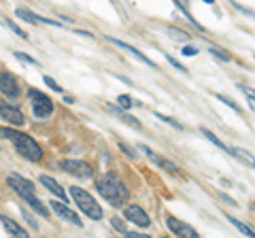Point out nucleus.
<instances>
[{"label":"nucleus","instance_id":"0eeeda50","mask_svg":"<svg viewBox=\"0 0 255 238\" xmlns=\"http://www.w3.org/2000/svg\"><path fill=\"white\" fill-rule=\"evenodd\" d=\"M138 149H141V151H145V155H147V157H149V160L153 162V164H157V166H160V168H164V170H166V173L174 174V176H179V174H181V170L177 168V164H172L170 160H166V157H162L160 153H155V151H151L149 147H145V145H138Z\"/></svg>","mask_w":255,"mask_h":238},{"label":"nucleus","instance_id":"7ed1b4c3","mask_svg":"<svg viewBox=\"0 0 255 238\" xmlns=\"http://www.w3.org/2000/svg\"><path fill=\"white\" fill-rule=\"evenodd\" d=\"M9 185L15 189L20 196L26 200V202L32 206V209L39 213V215H42V217H49V211H47V206L41 202L39 198L34 196V185L30 183L28 179H21V176H17V174H13V176H9Z\"/></svg>","mask_w":255,"mask_h":238},{"label":"nucleus","instance_id":"e433bc0d","mask_svg":"<svg viewBox=\"0 0 255 238\" xmlns=\"http://www.w3.org/2000/svg\"><path fill=\"white\" fill-rule=\"evenodd\" d=\"M249 107H251V111L255 113V96H249Z\"/></svg>","mask_w":255,"mask_h":238},{"label":"nucleus","instance_id":"4be33fe9","mask_svg":"<svg viewBox=\"0 0 255 238\" xmlns=\"http://www.w3.org/2000/svg\"><path fill=\"white\" fill-rule=\"evenodd\" d=\"M209 53H211V56H215L217 60H221V62H230V60H232V56H230L228 51H223L221 47H217V45H211Z\"/></svg>","mask_w":255,"mask_h":238},{"label":"nucleus","instance_id":"20e7f679","mask_svg":"<svg viewBox=\"0 0 255 238\" xmlns=\"http://www.w3.org/2000/svg\"><path fill=\"white\" fill-rule=\"evenodd\" d=\"M70 196H72V200H75L77 202V206L79 209H81L85 215H87L89 219H94V221H98V219H102V215H105V213H102V206L96 202V200L89 196L87 192H85V189H81V187H70Z\"/></svg>","mask_w":255,"mask_h":238},{"label":"nucleus","instance_id":"6ab92c4d","mask_svg":"<svg viewBox=\"0 0 255 238\" xmlns=\"http://www.w3.org/2000/svg\"><path fill=\"white\" fill-rule=\"evenodd\" d=\"M168 36L174 41H179V43H190V34L181 28H168Z\"/></svg>","mask_w":255,"mask_h":238},{"label":"nucleus","instance_id":"9d476101","mask_svg":"<svg viewBox=\"0 0 255 238\" xmlns=\"http://www.w3.org/2000/svg\"><path fill=\"white\" fill-rule=\"evenodd\" d=\"M166 225H168V230L172 232V234H177V236H183V238H196L198 236L196 228H191L190 223L179 221L177 217H168L166 219Z\"/></svg>","mask_w":255,"mask_h":238},{"label":"nucleus","instance_id":"bb28decb","mask_svg":"<svg viewBox=\"0 0 255 238\" xmlns=\"http://www.w3.org/2000/svg\"><path fill=\"white\" fill-rule=\"evenodd\" d=\"M119 149L121 151H124V153L128 155V157H130V160H136V151H132V147H130V145H126V143H119Z\"/></svg>","mask_w":255,"mask_h":238},{"label":"nucleus","instance_id":"dca6fc26","mask_svg":"<svg viewBox=\"0 0 255 238\" xmlns=\"http://www.w3.org/2000/svg\"><path fill=\"white\" fill-rule=\"evenodd\" d=\"M228 153H232L234 157H238V160L242 164H247L249 168H255V155L251 153V151L240 149V147H228Z\"/></svg>","mask_w":255,"mask_h":238},{"label":"nucleus","instance_id":"c9c22d12","mask_svg":"<svg viewBox=\"0 0 255 238\" xmlns=\"http://www.w3.org/2000/svg\"><path fill=\"white\" fill-rule=\"evenodd\" d=\"M219 198L223 200V202H228L230 206H238V202H236V200H232L230 196H226V194H219Z\"/></svg>","mask_w":255,"mask_h":238},{"label":"nucleus","instance_id":"423d86ee","mask_svg":"<svg viewBox=\"0 0 255 238\" xmlns=\"http://www.w3.org/2000/svg\"><path fill=\"white\" fill-rule=\"evenodd\" d=\"M60 168H62L64 173H68V174L79 176V179H89V176H94V168L89 166V164H85V162L64 160V162H60Z\"/></svg>","mask_w":255,"mask_h":238},{"label":"nucleus","instance_id":"aec40b11","mask_svg":"<svg viewBox=\"0 0 255 238\" xmlns=\"http://www.w3.org/2000/svg\"><path fill=\"white\" fill-rule=\"evenodd\" d=\"M200 132H202L204 136H206V140H211V143L215 145V147H219V149H223V151H228V145H226V143H221V140L217 138L215 134H212V132L209 130V128H200Z\"/></svg>","mask_w":255,"mask_h":238},{"label":"nucleus","instance_id":"72a5a7b5","mask_svg":"<svg viewBox=\"0 0 255 238\" xmlns=\"http://www.w3.org/2000/svg\"><path fill=\"white\" fill-rule=\"evenodd\" d=\"M21 213H23V217H26V219H28V223H30V225H32V230H39V223H36V221H34V219H32V215H30V213H26V209H23Z\"/></svg>","mask_w":255,"mask_h":238},{"label":"nucleus","instance_id":"412c9836","mask_svg":"<svg viewBox=\"0 0 255 238\" xmlns=\"http://www.w3.org/2000/svg\"><path fill=\"white\" fill-rule=\"evenodd\" d=\"M17 13V17H20V20H26V22H30V23H42V17H36L34 13H30V11H26V9H17L15 11Z\"/></svg>","mask_w":255,"mask_h":238},{"label":"nucleus","instance_id":"a878e982","mask_svg":"<svg viewBox=\"0 0 255 238\" xmlns=\"http://www.w3.org/2000/svg\"><path fill=\"white\" fill-rule=\"evenodd\" d=\"M117 105L121 107V108H130L132 105H134V102H132V98L130 96H126V94H121L119 98H117Z\"/></svg>","mask_w":255,"mask_h":238},{"label":"nucleus","instance_id":"f3484780","mask_svg":"<svg viewBox=\"0 0 255 238\" xmlns=\"http://www.w3.org/2000/svg\"><path fill=\"white\" fill-rule=\"evenodd\" d=\"M0 221H2V225L9 230V234H13V236H28V232L21 228V225H17L15 221H11L9 217H4V215H0Z\"/></svg>","mask_w":255,"mask_h":238},{"label":"nucleus","instance_id":"c756f323","mask_svg":"<svg viewBox=\"0 0 255 238\" xmlns=\"http://www.w3.org/2000/svg\"><path fill=\"white\" fill-rule=\"evenodd\" d=\"M7 26H9L11 30H13V32H15L17 36H20V39H28V34H26V32H21V28H20V26H15L13 22H7Z\"/></svg>","mask_w":255,"mask_h":238},{"label":"nucleus","instance_id":"4468645a","mask_svg":"<svg viewBox=\"0 0 255 238\" xmlns=\"http://www.w3.org/2000/svg\"><path fill=\"white\" fill-rule=\"evenodd\" d=\"M106 108H108V111H111L113 115H117V117L121 119V121H124V124H128V126H132V128H136V130H141V121H138L136 117H132V115L130 113H128V111H124V108H119V107H115V105H106Z\"/></svg>","mask_w":255,"mask_h":238},{"label":"nucleus","instance_id":"b1692460","mask_svg":"<svg viewBox=\"0 0 255 238\" xmlns=\"http://www.w3.org/2000/svg\"><path fill=\"white\" fill-rule=\"evenodd\" d=\"M215 98H217V100H221V102H223V105H228L230 108H234V111H236V113H240V111H242V108H240L238 105H236V102H234V100H230V98H228V96H223V94H215Z\"/></svg>","mask_w":255,"mask_h":238},{"label":"nucleus","instance_id":"ddd939ff","mask_svg":"<svg viewBox=\"0 0 255 238\" xmlns=\"http://www.w3.org/2000/svg\"><path fill=\"white\" fill-rule=\"evenodd\" d=\"M0 115H2V119H7L9 124H13V126H23V113L20 111V108H15V107H9V105H2L0 107Z\"/></svg>","mask_w":255,"mask_h":238},{"label":"nucleus","instance_id":"f704fd0d","mask_svg":"<svg viewBox=\"0 0 255 238\" xmlns=\"http://www.w3.org/2000/svg\"><path fill=\"white\" fill-rule=\"evenodd\" d=\"M238 89L242 91V94H247V96H255V89L249 87V85H238Z\"/></svg>","mask_w":255,"mask_h":238},{"label":"nucleus","instance_id":"f257e3e1","mask_svg":"<svg viewBox=\"0 0 255 238\" xmlns=\"http://www.w3.org/2000/svg\"><path fill=\"white\" fill-rule=\"evenodd\" d=\"M96 189H98L100 196L108 200L113 206H124L128 202V198H130V192H128L126 183L113 173L100 174L98 179H96Z\"/></svg>","mask_w":255,"mask_h":238},{"label":"nucleus","instance_id":"1a4fd4ad","mask_svg":"<svg viewBox=\"0 0 255 238\" xmlns=\"http://www.w3.org/2000/svg\"><path fill=\"white\" fill-rule=\"evenodd\" d=\"M0 91H2L7 98H20L21 89L17 85V79L11 72H0Z\"/></svg>","mask_w":255,"mask_h":238},{"label":"nucleus","instance_id":"a211bd4d","mask_svg":"<svg viewBox=\"0 0 255 238\" xmlns=\"http://www.w3.org/2000/svg\"><path fill=\"white\" fill-rule=\"evenodd\" d=\"M228 219H230V223H234L236 228H238V230H240L245 236H249V238H255V230L251 228V225H247V223L238 221V219H236V217H228Z\"/></svg>","mask_w":255,"mask_h":238},{"label":"nucleus","instance_id":"cd10ccee","mask_svg":"<svg viewBox=\"0 0 255 238\" xmlns=\"http://www.w3.org/2000/svg\"><path fill=\"white\" fill-rule=\"evenodd\" d=\"M166 60H168V62L172 64V66H174V68H177V70H181V72H185V75H187V72H190V70H187V66H183V64H181V62H177V60H174L172 56H166Z\"/></svg>","mask_w":255,"mask_h":238},{"label":"nucleus","instance_id":"6e6552de","mask_svg":"<svg viewBox=\"0 0 255 238\" xmlns=\"http://www.w3.org/2000/svg\"><path fill=\"white\" fill-rule=\"evenodd\" d=\"M124 215H126L128 221H132L134 225H138V228H147V225L151 223L149 215L138 204H128L126 209H124Z\"/></svg>","mask_w":255,"mask_h":238},{"label":"nucleus","instance_id":"f03ea898","mask_svg":"<svg viewBox=\"0 0 255 238\" xmlns=\"http://www.w3.org/2000/svg\"><path fill=\"white\" fill-rule=\"evenodd\" d=\"M0 134H2L4 138L13 140L15 149L20 151V153L26 157V160H30V162H41L42 149L39 147V143H36L32 136H28V134H23V132H17V130H9V128H2V130H0Z\"/></svg>","mask_w":255,"mask_h":238},{"label":"nucleus","instance_id":"4c0bfd02","mask_svg":"<svg viewBox=\"0 0 255 238\" xmlns=\"http://www.w3.org/2000/svg\"><path fill=\"white\" fill-rule=\"evenodd\" d=\"M204 2H206V4H215V0H204Z\"/></svg>","mask_w":255,"mask_h":238},{"label":"nucleus","instance_id":"39448f33","mask_svg":"<svg viewBox=\"0 0 255 238\" xmlns=\"http://www.w3.org/2000/svg\"><path fill=\"white\" fill-rule=\"evenodd\" d=\"M28 98L32 100V111L34 115L39 119H45V117H49V115L53 113V102L49 96H45V94H41L39 89H28Z\"/></svg>","mask_w":255,"mask_h":238},{"label":"nucleus","instance_id":"2eb2a0df","mask_svg":"<svg viewBox=\"0 0 255 238\" xmlns=\"http://www.w3.org/2000/svg\"><path fill=\"white\" fill-rule=\"evenodd\" d=\"M42 185H45L47 189H49L51 194H56V196L62 200V202H68V198H66V194H64V189L58 185V181L56 179H51V176H47V174H41V179H39Z\"/></svg>","mask_w":255,"mask_h":238},{"label":"nucleus","instance_id":"2f4dec72","mask_svg":"<svg viewBox=\"0 0 255 238\" xmlns=\"http://www.w3.org/2000/svg\"><path fill=\"white\" fill-rule=\"evenodd\" d=\"M234 7L240 11V13H245V15H251V17H255V11H251V9H247V7H242L240 2H234Z\"/></svg>","mask_w":255,"mask_h":238},{"label":"nucleus","instance_id":"5701e85b","mask_svg":"<svg viewBox=\"0 0 255 238\" xmlns=\"http://www.w3.org/2000/svg\"><path fill=\"white\" fill-rule=\"evenodd\" d=\"M155 117L160 119V121H166V124H170L174 128V130H179V132H183L185 128H183V124H179L177 119H172V117H168V115H162V113H155Z\"/></svg>","mask_w":255,"mask_h":238},{"label":"nucleus","instance_id":"473e14b6","mask_svg":"<svg viewBox=\"0 0 255 238\" xmlns=\"http://www.w3.org/2000/svg\"><path fill=\"white\" fill-rule=\"evenodd\" d=\"M183 56H187V58H191V56H198V49L193 45H187L185 49H183Z\"/></svg>","mask_w":255,"mask_h":238},{"label":"nucleus","instance_id":"c85d7f7f","mask_svg":"<svg viewBox=\"0 0 255 238\" xmlns=\"http://www.w3.org/2000/svg\"><path fill=\"white\" fill-rule=\"evenodd\" d=\"M15 58L17 60H21V62H28V64H34L36 66V60L34 58H30L28 53H21V51H15Z\"/></svg>","mask_w":255,"mask_h":238},{"label":"nucleus","instance_id":"7c9ffc66","mask_svg":"<svg viewBox=\"0 0 255 238\" xmlns=\"http://www.w3.org/2000/svg\"><path fill=\"white\" fill-rule=\"evenodd\" d=\"M42 81H45L47 85H49V87H51L53 91H60V94H62V87H60V85H58L56 81H53V79H51V77H42Z\"/></svg>","mask_w":255,"mask_h":238},{"label":"nucleus","instance_id":"9b49d317","mask_svg":"<svg viewBox=\"0 0 255 238\" xmlns=\"http://www.w3.org/2000/svg\"><path fill=\"white\" fill-rule=\"evenodd\" d=\"M106 39H108V41H111V43H113V45H117V47H119V49H124L126 53H130V56H132V58H136V60H138V62H143V64H147V66H151V68H157V66H155V62H153V60H149L147 56H145V53H141V51H138V49H136V47H132V45H128V43H124V41H119V39H111V36H106Z\"/></svg>","mask_w":255,"mask_h":238},{"label":"nucleus","instance_id":"393cba45","mask_svg":"<svg viewBox=\"0 0 255 238\" xmlns=\"http://www.w3.org/2000/svg\"><path fill=\"white\" fill-rule=\"evenodd\" d=\"M111 223H113V228H115V230L121 232V234H126V232H128V225H126L124 221H121L119 217H111Z\"/></svg>","mask_w":255,"mask_h":238},{"label":"nucleus","instance_id":"f8f14e48","mask_svg":"<svg viewBox=\"0 0 255 238\" xmlns=\"http://www.w3.org/2000/svg\"><path fill=\"white\" fill-rule=\"evenodd\" d=\"M51 204V209H53V213L60 217V219H66V221H70V223H77V225H81V219H79V215L77 213H72L68 206H66L62 200H53V202H49Z\"/></svg>","mask_w":255,"mask_h":238}]
</instances>
